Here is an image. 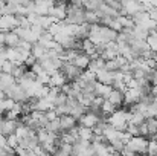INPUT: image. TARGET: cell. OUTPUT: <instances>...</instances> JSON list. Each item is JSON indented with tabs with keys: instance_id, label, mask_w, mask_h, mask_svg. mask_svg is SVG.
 <instances>
[{
	"instance_id": "obj_1",
	"label": "cell",
	"mask_w": 157,
	"mask_h": 156,
	"mask_svg": "<svg viewBox=\"0 0 157 156\" xmlns=\"http://www.w3.org/2000/svg\"><path fill=\"white\" fill-rule=\"evenodd\" d=\"M119 32H116L114 29L104 26V25H90V34H89V40L98 48L102 49L105 45L116 42Z\"/></svg>"
},
{
	"instance_id": "obj_2",
	"label": "cell",
	"mask_w": 157,
	"mask_h": 156,
	"mask_svg": "<svg viewBox=\"0 0 157 156\" xmlns=\"http://www.w3.org/2000/svg\"><path fill=\"white\" fill-rule=\"evenodd\" d=\"M66 22L72 23V25H84L86 23V9H84V6H81L78 3L69 5Z\"/></svg>"
},
{
	"instance_id": "obj_3",
	"label": "cell",
	"mask_w": 157,
	"mask_h": 156,
	"mask_svg": "<svg viewBox=\"0 0 157 156\" xmlns=\"http://www.w3.org/2000/svg\"><path fill=\"white\" fill-rule=\"evenodd\" d=\"M107 122H108L110 126H113L114 129L125 132V130H127V126H128V112L117 109L116 112H113V113L107 118Z\"/></svg>"
},
{
	"instance_id": "obj_4",
	"label": "cell",
	"mask_w": 157,
	"mask_h": 156,
	"mask_svg": "<svg viewBox=\"0 0 157 156\" xmlns=\"http://www.w3.org/2000/svg\"><path fill=\"white\" fill-rule=\"evenodd\" d=\"M5 94H6L8 98L14 100L15 103H25V101L29 100L28 92L25 90V87H23L18 81H15L14 84H11L9 87H6V89H5Z\"/></svg>"
},
{
	"instance_id": "obj_5",
	"label": "cell",
	"mask_w": 157,
	"mask_h": 156,
	"mask_svg": "<svg viewBox=\"0 0 157 156\" xmlns=\"http://www.w3.org/2000/svg\"><path fill=\"white\" fill-rule=\"evenodd\" d=\"M148 144H150V141L145 136H133L125 144V147L128 150H131L133 153H136V155H145L147 149H148Z\"/></svg>"
},
{
	"instance_id": "obj_6",
	"label": "cell",
	"mask_w": 157,
	"mask_h": 156,
	"mask_svg": "<svg viewBox=\"0 0 157 156\" xmlns=\"http://www.w3.org/2000/svg\"><path fill=\"white\" fill-rule=\"evenodd\" d=\"M121 15H128V17H134L137 12L145 11L144 5L139 0H121Z\"/></svg>"
},
{
	"instance_id": "obj_7",
	"label": "cell",
	"mask_w": 157,
	"mask_h": 156,
	"mask_svg": "<svg viewBox=\"0 0 157 156\" xmlns=\"http://www.w3.org/2000/svg\"><path fill=\"white\" fill-rule=\"evenodd\" d=\"M18 26V17L14 14H2L0 15V32L15 31Z\"/></svg>"
},
{
	"instance_id": "obj_8",
	"label": "cell",
	"mask_w": 157,
	"mask_h": 156,
	"mask_svg": "<svg viewBox=\"0 0 157 156\" xmlns=\"http://www.w3.org/2000/svg\"><path fill=\"white\" fill-rule=\"evenodd\" d=\"M142 98H144V94H142V89H139V87H127L124 92V104H127V106L133 107Z\"/></svg>"
},
{
	"instance_id": "obj_9",
	"label": "cell",
	"mask_w": 157,
	"mask_h": 156,
	"mask_svg": "<svg viewBox=\"0 0 157 156\" xmlns=\"http://www.w3.org/2000/svg\"><path fill=\"white\" fill-rule=\"evenodd\" d=\"M101 121H102V118L99 116V113L92 112V110H89V109H87V112L78 119V122H79L82 127H90V129H95Z\"/></svg>"
},
{
	"instance_id": "obj_10",
	"label": "cell",
	"mask_w": 157,
	"mask_h": 156,
	"mask_svg": "<svg viewBox=\"0 0 157 156\" xmlns=\"http://www.w3.org/2000/svg\"><path fill=\"white\" fill-rule=\"evenodd\" d=\"M67 9H69V5L64 0H56L55 5H53L52 11H51V15L56 22H66V18H67Z\"/></svg>"
},
{
	"instance_id": "obj_11",
	"label": "cell",
	"mask_w": 157,
	"mask_h": 156,
	"mask_svg": "<svg viewBox=\"0 0 157 156\" xmlns=\"http://www.w3.org/2000/svg\"><path fill=\"white\" fill-rule=\"evenodd\" d=\"M61 70H63V74L67 77V80H70V81H76V80L81 77V74L84 72V70H81L78 66H75L72 61H64L63 66H61Z\"/></svg>"
},
{
	"instance_id": "obj_12",
	"label": "cell",
	"mask_w": 157,
	"mask_h": 156,
	"mask_svg": "<svg viewBox=\"0 0 157 156\" xmlns=\"http://www.w3.org/2000/svg\"><path fill=\"white\" fill-rule=\"evenodd\" d=\"M18 119H9V118H3L0 121V130L3 133V136H11L15 135V130L18 127Z\"/></svg>"
},
{
	"instance_id": "obj_13",
	"label": "cell",
	"mask_w": 157,
	"mask_h": 156,
	"mask_svg": "<svg viewBox=\"0 0 157 156\" xmlns=\"http://www.w3.org/2000/svg\"><path fill=\"white\" fill-rule=\"evenodd\" d=\"M117 55H121V54H119V46L116 42H111V43L105 45L102 49H99V57H102L105 61H110V60L116 58Z\"/></svg>"
},
{
	"instance_id": "obj_14",
	"label": "cell",
	"mask_w": 157,
	"mask_h": 156,
	"mask_svg": "<svg viewBox=\"0 0 157 156\" xmlns=\"http://www.w3.org/2000/svg\"><path fill=\"white\" fill-rule=\"evenodd\" d=\"M53 5H55V0H40V2H35L34 12L38 14V15H51Z\"/></svg>"
},
{
	"instance_id": "obj_15",
	"label": "cell",
	"mask_w": 157,
	"mask_h": 156,
	"mask_svg": "<svg viewBox=\"0 0 157 156\" xmlns=\"http://www.w3.org/2000/svg\"><path fill=\"white\" fill-rule=\"evenodd\" d=\"M67 84V77L63 74V70H56L51 75V81L49 86L51 87H56V89H63Z\"/></svg>"
},
{
	"instance_id": "obj_16",
	"label": "cell",
	"mask_w": 157,
	"mask_h": 156,
	"mask_svg": "<svg viewBox=\"0 0 157 156\" xmlns=\"http://www.w3.org/2000/svg\"><path fill=\"white\" fill-rule=\"evenodd\" d=\"M78 119L72 115H63L59 116V126H61V133H66L69 130H72L73 127H76Z\"/></svg>"
},
{
	"instance_id": "obj_17",
	"label": "cell",
	"mask_w": 157,
	"mask_h": 156,
	"mask_svg": "<svg viewBox=\"0 0 157 156\" xmlns=\"http://www.w3.org/2000/svg\"><path fill=\"white\" fill-rule=\"evenodd\" d=\"M96 81L102 83V84H108V86H113V81H114V72L108 70V69H102L99 72H96Z\"/></svg>"
},
{
	"instance_id": "obj_18",
	"label": "cell",
	"mask_w": 157,
	"mask_h": 156,
	"mask_svg": "<svg viewBox=\"0 0 157 156\" xmlns=\"http://www.w3.org/2000/svg\"><path fill=\"white\" fill-rule=\"evenodd\" d=\"M90 61H92V58L87 55V54H84V52L81 51L78 55H76V58L72 61L75 66H78L81 70H84V69H89V66H90Z\"/></svg>"
},
{
	"instance_id": "obj_19",
	"label": "cell",
	"mask_w": 157,
	"mask_h": 156,
	"mask_svg": "<svg viewBox=\"0 0 157 156\" xmlns=\"http://www.w3.org/2000/svg\"><path fill=\"white\" fill-rule=\"evenodd\" d=\"M37 43H40L41 46H44L46 49H52L53 46L56 45V42H55V38H53V35L49 32V31H44L43 34H41V37H40V40L37 42Z\"/></svg>"
},
{
	"instance_id": "obj_20",
	"label": "cell",
	"mask_w": 157,
	"mask_h": 156,
	"mask_svg": "<svg viewBox=\"0 0 157 156\" xmlns=\"http://www.w3.org/2000/svg\"><path fill=\"white\" fill-rule=\"evenodd\" d=\"M111 90H113V86L102 84V83L96 81V86H95V95H96V97H101V98L107 100V98H108V95L111 94Z\"/></svg>"
},
{
	"instance_id": "obj_21",
	"label": "cell",
	"mask_w": 157,
	"mask_h": 156,
	"mask_svg": "<svg viewBox=\"0 0 157 156\" xmlns=\"http://www.w3.org/2000/svg\"><path fill=\"white\" fill-rule=\"evenodd\" d=\"M108 101L111 104H114L117 109L124 104V90H119V89H113L111 90V94L108 95V98H107Z\"/></svg>"
},
{
	"instance_id": "obj_22",
	"label": "cell",
	"mask_w": 157,
	"mask_h": 156,
	"mask_svg": "<svg viewBox=\"0 0 157 156\" xmlns=\"http://www.w3.org/2000/svg\"><path fill=\"white\" fill-rule=\"evenodd\" d=\"M31 54L37 58V61H41L43 58H46L48 55H49V49H46L44 46H41L40 43H34L32 45V51Z\"/></svg>"
},
{
	"instance_id": "obj_23",
	"label": "cell",
	"mask_w": 157,
	"mask_h": 156,
	"mask_svg": "<svg viewBox=\"0 0 157 156\" xmlns=\"http://www.w3.org/2000/svg\"><path fill=\"white\" fill-rule=\"evenodd\" d=\"M78 138L81 139V141H87V142H92L93 141V138H95V132H93V129H90V127H78Z\"/></svg>"
},
{
	"instance_id": "obj_24",
	"label": "cell",
	"mask_w": 157,
	"mask_h": 156,
	"mask_svg": "<svg viewBox=\"0 0 157 156\" xmlns=\"http://www.w3.org/2000/svg\"><path fill=\"white\" fill-rule=\"evenodd\" d=\"M20 40L21 38L18 37V34L15 31H9V32H6V43H5V46L6 48H17Z\"/></svg>"
},
{
	"instance_id": "obj_25",
	"label": "cell",
	"mask_w": 157,
	"mask_h": 156,
	"mask_svg": "<svg viewBox=\"0 0 157 156\" xmlns=\"http://www.w3.org/2000/svg\"><path fill=\"white\" fill-rule=\"evenodd\" d=\"M145 115L140 113V112H128V124H134V126H140L142 122H145Z\"/></svg>"
},
{
	"instance_id": "obj_26",
	"label": "cell",
	"mask_w": 157,
	"mask_h": 156,
	"mask_svg": "<svg viewBox=\"0 0 157 156\" xmlns=\"http://www.w3.org/2000/svg\"><path fill=\"white\" fill-rule=\"evenodd\" d=\"M105 64H107V61H105L102 57H96V58H92V61H90V66H89V70H92V72H99V70H102L105 69Z\"/></svg>"
},
{
	"instance_id": "obj_27",
	"label": "cell",
	"mask_w": 157,
	"mask_h": 156,
	"mask_svg": "<svg viewBox=\"0 0 157 156\" xmlns=\"http://www.w3.org/2000/svg\"><path fill=\"white\" fill-rule=\"evenodd\" d=\"M28 72V66L25 63H18V64H14V69H12V77L18 81L25 74Z\"/></svg>"
},
{
	"instance_id": "obj_28",
	"label": "cell",
	"mask_w": 157,
	"mask_h": 156,
	"mask_svg": "<svg viewBox=\"0 0 157 156\" xmlns=\"http://www.w3.org/2000/svg\"><path fill=\"white\" fill-rule=\"evenodd\" d=\"M86 23L89 25H99L101 23V15L96 11H86Z\"/></svg>"
},
{
	"instance_id": "obj_29",
	"label": "cell",
	"mask_w": 157,
	"mask_h": 156,
	"mask_svg": "<svg viewBox=\"0 0 157 156\" xmlns=\"http://www.w3.org/2000/svg\"><path fill=\"white\" fill-rule=\"evenodd\" d=\"M147 127H148V136L154 138L157 136V118H147Z\"/></svg>"
},
{
	"instance_id": "obj_30",
	"label": "cell",
	"mask_w": 157,
	"mask_h": 156,
	"mask_svg": "<svg viewBox=\"0 0 157 156\" xmlns=\"http://www.w3.org/2000/svg\"><path fill=\"white\" fill-rule=\"evenodd\" d=\"M46 130L48 132H52V133H61V126H59V116H56L55 119H51L46 126Z\"/></svg>"
},
{
	"instance_id": "obj_31",
	"label": "cell",
	"mask_w": 157,
	"mask_h": 156,
	"mask_svg": "<svg viewBox=\"0 0 157 156\" xmlns=\"http://www.w3.org/2000/svg\"><path fill=\"white\" fill-rule=\"evenodd\" d=\"M147 43H148L150 51H153L154 54H157V31H153V32L148 34V37H147Z\"/></svg>"
},
{
	"instance_id": "obj_32",
	"label": "cell",
	"mask_w": 157,
	"mask_h": 156,
	"mask_svg": "<svg viewBox=\"0 0 157 156\" xmlns=\"http://www.w3.org/2000/svg\"><path fill=\"white\" fill-rule=\"evenodd\" d=\"M0 81H2L3 89H6V87H9L11 84H14L17 80L12 77V74H5V72H2V74H0Z\"/></svg>"
},
{
	"instance_id": "obj_33",
	"label": "cell",
	"mask_w": 157,
	"mask_h": 156,
	"mask_svg": "<svg viewBox=\"0 0 157 156\" xmlns=\"http://www.w3.org/2000/svg\"><path fill=\"white\" fill-rule=\"evenodd\" d=\"M14 106H15V101L6 97L5 100H2V101H0V113H8L9 110H12V107H14Z\"/></svg>"
},
{
	"instance_id": "obj_34",
	"label": "cell",
	"mask_w": 157,
	"mask_h": 156,
	"mask_svg": "<svg viewBox=\"0 0 157 156\" xmlns=\"http://www.w3.org/2000/svg\"><path fill=\"white\" fill-rule=\"evenodd\" d=\"M117 110V107L114 106V104H111L108 100H104V103H102V107H101V113H104V115H111L113 112H116Z\"/></svg>"
},
{
	"instance_id": "obj_35",
	"label": "cell",
	"mask_w": 157,
	"mask_h": 156,
	"mask_svg": "<svg viewBox=\"0 0 157 156\" xmlns=\"http://www.w3.org/2000/svg\"><path fill=\"white\" fill-rule=\"evenodd\" d=\"M6 146L12 150H15L18 147V138L15 135H11V136H6Z\"/></svg>"
},
{
	"instance_id": "obj_36",
	"label": "cell",
	"mask_w": 157,
	"mask_h": 156,
	"mask_svg": "<svg viewBox=\"0 0 157 156\" xmlns=\"http://www.w3.org/2000/svg\"><path fill=\"white\" fill-rule=\"evenodd\" d=\"M14 153L17 156H35L34 155V150H31V149H23V147H20V146L14 150Z\"/></svg>"
},
{
	"instance_id": "obj_37",
	"label": "cell",
	"mask_w": 157,
	"mask_h": 156,
	"mask_svg": "<svg viewBox=\"0 0 157 156\" xmlns=\"http://www.w3.org/2000/svg\"><path fill=\"white\" fill-rule=\"evenodd\" d=\"M14 64H15V63H12V61H9V60H5V61L2 63V67H3V72H5V74H12V69H14Z\"/></svg>"
},
{
	"instance_id": "obj_38",
	"label": "cell",
	"mask_w": 157,
	"mask_h": 156,
	"mask_svg": "<svg viewBox=\"0 0 157 156\" xmlns=\"http://www.w3.org/2000/svg\"><path fill=\"white\" fill-rule=\"evenodd\" d=\"M127 132L131 135V136H140V130H139V126H134V124H128L127 126Z\"/></svg>"
},
{
	"instance_id": "obj_39",
	"label": "cell",
	"mask_w": 157,
	"mask_h": 156,
	"mask_svg": "<svg viewBox=\"0 0 157 156\" xmlns=\"http://www.w3.org/2000/svg\"><path fill=\"white\" fill-rule=\"evenodd\" d=\"M145 121H147V119H145ZM139 130H140V136L148 138V127H147V122H142V124L139 126Z\"/></svg>"
},
{
	"instance_id": "obj_40",
	"label": "cell",
	"mask_w": 157,
	"mask_h": 156,
	"mask_svg": "<svg viewBox=\"0 0 157 156\" xmlns=\"http://www.w3.org/2000/svg\"><path fill=\"white\" fill-rule=\"evenodd\" d=\"M6 43V32H0V46H5Z\"/></svg>"
},
{
	"instance_id": "obj_41",
	"label": "cell",
	"mask_w": 157,
	"mask_h": 156,
	"mask_svg": "<svg viewBox=\"0 0 157 156\" xmlns=\"http://www.w3.org/2000/svg\"><path fill=\"white\" fill-rule=\"evenodd\" d=\"M96 156H119L117 152H111V153H102V155H96Z\"/></svg>"
},
{
	"instance_id": "obj_42",
	"label": "cell",
	"mask_w": 157,
	"mask_h": 156,
	"mask_svg": "<svg viewBox=\"0 0 157 156\" xmlns=\"http://www.w3.org/2000/svg\"><path fill=\"white\" fill-rule=\"evenodd\" d=\"M5 98H6V94H5V90H2V89H0V101H2V100H5Z\"/></svg>"
},
{
	"instance_id": "obj_43",
	"label": "cell",
	"mask_w": 157,
	"mask_h": 156,
	"mask_svg": "<svg viewBox=\"0 0 157 156\" xmlns=\"http://www.w3.org/2000/svg\"><path fill=\"white\" fill-rule=\"evenodd\" d=\"M2 63H3V61H0V74L3 72V67H2Z\"/></svg>"
},
{
	"instance_id": "obj_44",
	"label": "cell",
	"mask_w": 157,
	"mask_h": 156,
	"mask_svg": "<svg viewBox=\"0 0 157 156\" xmlns=\"http://www.w3.org/2000/svg\"><path fill=\"white\" fill-rule=\"evenodd\" d=\"M6 156H17V155H15V153H8Z\"/></svg>"
},
{
	"instance_id": "obj_45",
	"label": "cell",
	"mask_w": 157,
	"mask_h": 156,
	"mask_svg": "<svg viewBox=\"0 0 157 156\" xmlns=\"http://www.w3.org/2000/svg\"><path fill=\"white\" fill-rule=\"evenodd\" d=\"M101 2H102V0H101Z\"/></svg>"
}]
</instances>
